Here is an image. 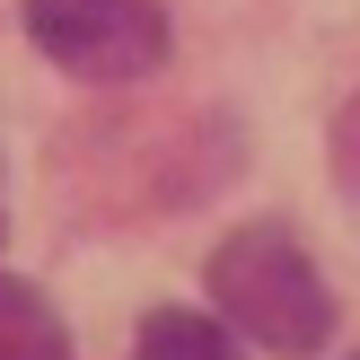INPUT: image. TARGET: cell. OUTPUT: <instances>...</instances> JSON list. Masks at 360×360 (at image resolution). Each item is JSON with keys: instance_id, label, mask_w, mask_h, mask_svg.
Here are the masks:
<instances>
[{"instance_id": "5", "label": "cell", "mask_w": 360, "mask_h": 360, "mask_svg": "<svg viewBox=\"0 0 360 360\" xmlns=\"http://www.w3.org/2000/svg\"><path fill=\"white\" fill-rule=\"evenodd\" d=\"M334 176H343V202H352V220H360V97L334 115Z\"/></svg>"}, {"instance_id": "1", "label": "cell", "mask_w": 360, "mask_h": 360, "mask_svg": "<svg viewBox=\"0 0 360 360\" xmlns=\"http://www.w3.org/2000/svg\"><path fill=\"white\" fill-rule=\"evenodd\" d=\"M211 308H220L255 352H281V360H308L334 334V299H326V281H316L308 246H299L281 220L238 229V238L211 255Z\"/></svg>"}, {"instance_id": "3", "label": "cell", "mask_w": 360, "mask_h": 360, "mask_svg": "<svg viewBox=\"0 0 360 360\" xmlns=\"http://www.w3.org/2000/svg\"><path fill=\"white\" fill-rule=\"evenodd\" d=\"M0 360H70V326L18 273H0Z\"/></svg>"}, {"instance_id": "2", "label": "cell", "mask_w": 360, "mask_h": 360, "mask_svg": "<svg viewBox=\"0 0 360 360\" xmlns=\"http://www.w3.org/2000/svg\"><path fill=\"white\" fill-rule=\"evenodd\" d=\"M27 35L53 70L97 79V88L150 79L167 62V9L158 0H27Z\"/></svg>"}, {"instance_id": "4", "label": "cell", "mask_w": 360, "mask_h": 360, "mask_svg": "<svg viewBox=\"0 0 360 360\" xmlns=\"http://www.w3.org/2000/svg\"><path fill=\"white\" fill-rule=\"evenodd\" d=\"M141 360H246V334L229 326V316L150 308V326H141Z\"/></svg>"}, {"instance_id": "6", "label": "cell", "mask_w": 360, "mask_h": 360, "mask_svg": "<svg viewBox=\"0 0 360 360\" xmlns=\"http://www.w3.org/2000/svg\"><path fill=\"white\" fill-rule=\"evenodd\" d=\"M0 238H9V202H0Z\"/></svg>"}]
</instances>
